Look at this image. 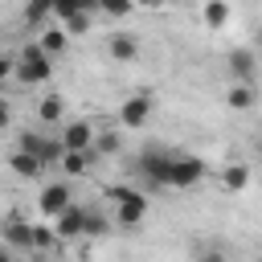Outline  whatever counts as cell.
<instances>
[{
    "label": "cell",
    "mask_w": 262,
    "mask_h": 262,
    "mask_svg": "<svg viewBox=\"0 0 262 262\" xmlns=\"http://www.w3.org/2000/svg\"><path fill=\"white\" fill-rule=\"evenodd\" d=\"M49 74H53V57L41 49V41L20 45L16 66H12V78H16V82H25V86H37V82H49Z\"/></svg>",
    "instance_id": "obj_1"
},
{
    "label": "cell",
    "mask_w": 262,
    "mask_h": 262,
    "mask_svg": "<svg viewBox=\"0 0 262 262\" xmlns=\"http://www.w3.org/2000/svg\"><path fill=\"white\" fill-rule=\"evenodd\" d=\"M172 156H176V151H168V147H160V143H147V147L135 156V172H139V180H143L147 188H168Z\"/></svg>",
    "instance_id": "obj_2"
},
{
    "label": "cell",
    "mask_w": 262,
    "mask_h": 262,
    "mask_svg": "<svg viewBox=\"0 0 262 262\" xmlns=\"http://www.w3.org/2000/svg\"><path fill=\"white\" fill-rule=\"evenodd\" d=\"M16 147H25V151H33L45 168H53V164H61V139H49V135H41V131H20V139H16Z\"/></svg>",
    "instance_id": "obj_3"
},
{
    "label": "cell",
    "mask_w": 262,
    "mask_h": 262,
    "mask_svg": "<svg viewBox=\"0 0 262 262\" xmlns=\"http://www.w3.org/2000/svg\"><path fill=\"white\" fill-rule=\"evenodd\" d=\"M201 180H205V160L201 156H172L168 188H196Z\"/></svg>",
    "instance_id": "obj_4"
},
{
    "label": "cell",
    "mask_w": 262,
    "mask_h": 262,
    "mask_svg": "<svg viewBox=\"0 0 262 262\" xmlns=\"http://www.w3.org/2000/svg\"><path fill=\"white\" fill-rule=\"evenodd\" d=\"M94 123H86V119H66L61 123V147L66 151H94Z\"/></svg>",
    "instance_id": "obj_5"
},
{
    "label": "cell",
    "mask_w": 262,
    "mask_h": 262,
    "mask_svg": "<svg viewBox=\"0 0 262 262\" xmlns=\"http://www.w3.org/2000/svg\"><path fill=\"white\" fill-rule=\"evenodd\" d=\"M225 70H229V82H254L258 74V53L250 45H237L225 53Z\"/></svg>",
    "instance_id": "obj_6"
},
{
    "label": "cell",
    "mask_w": 262,
    "mask_h": 262,
    "mask_svg": "<svg viewBox=\"0 0 262 262\" xmlns=\"http://www.w3.org/2000/svg\"><path fill=\"white\" fill-rule=\"evenodd\" d=\"M74 205V192H70V180H53V184H45L41 188V213L53 221L61 209H70Z\"/></svg>",
    "instance_id": "obj_7"
},
{
    "label": "cell",
    "mask_w": 262,
    "mask_h": 262,
    "mask_svg": "<svg viewBox=\"0 0 262 262\" xmlns=\"http://www.w3.org/2000/svg\"><path fill=\"white\" fill-rule=\"evenodd\" d=\"M143 217H147V196L143 192H131V196H123L115 205V225L119 229H135Z\"/></svg>",
    "instance_id": "obj_8"
},
{
    "label": "cell",
    "mask_w": 262,
    "mask_h": 262,
    "mask_svg": "<svg viewBox=\"0 0 262 262\" xmlns=\"http://www.w3.org/2000/svg\"><path fill=\"white\" fill-rule=\"evenodd\" d=\"M53 229H57V237H61V242L86 237V209H82V205H70V209H61V213L53 217Z\"/></svg>",
    "instance_id": "obj_9"
},
{
    "label": "cell",
    "mask_w": 262,
    "mask_h": 262,
    "mask_svg": "<svg viewBox=\"0 0 262 262\" xmlns=\"http://www.w3.org/2000/svg\"><path fill=\"white\" fill-rule=\"evenodd\" d=\"M147 119H151V98H147V94H131V98L119 106V123L131 127V131H139Z\"/></svg>",
    "instance_id": "obj_10"
},
{
    "label": "cell",
    "mask_w": 262,
    "mask_h": 262,
    "mask_svg": "<svg viewBox=\"0 0 262 262\" xmlns=\"http://www.w3.org/2000/svg\"><path fill=\"white\" fill-rule=\"evenodd\" d=\"M0 233H4L8 250H25V254H33V225H29V221L12 217V221H4V225H0Z\"/></svg>",
    "instance_id": "obj_11"
},
{
    "label": "cell",
    "mask_w": 262,
    "mask_h": 262,
    "mask_svg": "<svg viewBox=\"0 0 262 262\" xmlns=\"http://www.w3.org/2000/svg\"><path fill=\"white\" fill-rule=\"evenodd\" d=\"M8 168H12V176H16V180H37V176L45 172V164H41L33 151H25V147H16V151L8 156Z\"/></svg>",
    "instance_id": "obj_12"
},
{
    "label": "cell",
    "mask_w": 262,
    "mask_h": 262,
    "mask_svg": "<svg viewBox=\"0 0 262 262\" xmlns=\"http://www.w3.org/2000/svg\"><path fill=\"white\" fill-rule=\"evenodd\" d=\"M37 123L61 127V123H66V98H61V94H45V98L37 102Z\"/></svg>",
    "instance_id": "obj_13"
},
{
    "label": "cell",
    "mask_w": 262,
    "mask_h": 262,
    "mask_svg": "<svg viewBox=\"0 0 262 262\" xmlns=\"http://www.w3.org/2000/svg\"><path fill=\"white\" fill-rule=\"evenodd\" d=\"M201 20H205V29H225L229 20H233V8H229V0H205L201 4Z\"/></svg>",
    "instance_id": "obj_14"
},
{
    "label": "cell",
    "mask_w": 262,
    "mask_h": 262,
    "mask_svg": "<svg viewBox=\"0 0 262 262\" xmlns=\"http://www.w3.org/2000/svg\"><path fill=\"white\" fill-rule=\"evenodd\" d=\"M90 164H94V151H61V176L66 180H78V176H86L90 172Z\"/></svg>",
    "instance_id": "obj_15"
},
{
    "label": "cell",
    "mask_w": 262,
    "mask_h": 262,
    "mask_svg": "<svg viewBox=\"0 0 262 262\" xmlns=\"http://www.w3.org/2000/svg\"><path fill=\"white\" fill-rule=\"evenodd\" d=\"M37 41H41V49H45L49 57H61L66 45H70V33H66V25H45Z\"/></svg>",
    "instance_id": "obj_16"
},
{
    "label": "cell",
    "mask_w": 262,
    "mask_h": 262,
    "mask_svg": "<svg viewBox=\"0 0 262 262\" xmlns=\"http://www.w3.org/2000/svg\"><path fill=\"white\" fill-rule=\"evenodd\" d=\"M225 102H229V111H250V106L258 102V90H254V82H229V90H225Z\"/></svg>",
    "instance_id": "obj_17"
},
{
    "label": "cell",
    "mask_w": 262,
    "mask_h": 262,
    "mask_svg": "<svg viewBox=\"0 0 262 262\" xmlns=\"http://www.w3.org/2000/svg\"><path fill=\"white\" fill-rule=\"evenodd\" d=\"M106 49H111L115 61H135V57H139V41H135L131 33H111V45H106Z\"/></svg>",
    "instance_id": "obj_18"
},
{
    "label": "cell",
    "mask_w": 262,
    "mask_h": 262,
    "mask_svg": "<svg viewBox=\"0 0 262 262\" xmlns=\"http://www.w3.org/2000/svg\"><path fill=\"white\" fill-rule=\"evenodd\" d=\"M221 184H225L229 192H242V188L250 184V168H246V164H225V172H221Z\"/></svg>",
    "instance_id": "obj_19"
},
{
    "label": "cell",
    "mask_w": 262,
    "mask_h": 262,
    "mask_svg": "<svg viewBox=\"0 0 262 262\" xmlns=\"http://www.w3.org/2000/svg\"><path fill=\"white\" fill-rule=\"evenodd\" d=\"M57 242H61V237H57L53 221H49V225H33V250H37V254H49Z\"/></svg>",
    "instance_id": "obj_20"
},
{
    "label": "cell",
    "mask_w": 262,
    "mask_h": 262,
    "mask_svg": "<svg viewBox=\"0 0 262 262\" xmlns=\"http://www.w3.org/2000/svg\"><path fill=\"white\" fill-rule=\"evenodd\" d=\"M53 4L57 0H29L25 4V20L29 25H45V16H53Z\"/></svg>",
    "instance_id": "obj_21"
},
{
    "label": "cell",
    "mask_w": 262,
    "mask_h": 262,
    "mask_svg": "<svg viewBox=\"0 0 262 262\" xmlns=\"http://www.w3.org/2000/svg\"><path fill=\"white\" fill-rule=\"evenodd\" d=\"M119 147H123L119 131H98V135H94V156H115Z\"/></svg>",
    "instance_id": "obj_22"
},
{
    "label": "cell",
    "mask_w": 262,
    "mask_h": 262,
    "mask_svg": "<svg viewBox=\"0 0 262 262\" xmlns=\"http://www.w3.org/2000/svg\"><path fill=\"white\" fill-rule=\"evenodd\" d=\"M61 25H66V33H70V37H86V33H90V25H94V12H78V16L61 20Z\"/></svg>",
    "instance_id": "obj_23"
},
{
    "label": "cell",
    "mask_w": 262,
    "mask_h": 262,
    "mask_svg": "<svg viewBox=\"0 0 262 262\" xmlns=\"http://www.w3.org/2000/svg\"><path fill=\"white\" fill-rule=\"evenodd\" d=\"M102 233H111V221L98 209H86V237H102Z\"/></svg>",
    "instance_id": "obj_24"
},
{
    "label": "cell",
    "mask_w": 262,
    "mask_h": 262,
    "mask_svg": "<svg viewBox=\"0 0 262 262\" xmlns=\"http://www.w3.org/2000/svg\"><path fill=\"white\" fill-rule=\"evenodd\" d=\"M131 8H135V0H98V12H106V16H131Z\"/></svg>",
    "instance_id": "obj_25"
},
{
    "label": "cell",
    "mask_w": 262,
    "mask_h": 262,
    "mask_svg": "<svg viewBox=\"0 0 262 262\" xmlns=\"http://www.w3.org/2000/svg\"><path fill=\"white\" fill-rule=\"evenodd\" d=\"M131 192H135V188H127V184H111V188H106V201H111V205H119V201H123V196H131Z\"/></svg>",
    "instance_id": "obj_26"
},
{
    "label": "cell",
    "mask_w": 262,
    "mask_h": 262,
    "mask_svg": "<svg viewBox=\"0 0 262 262\" xmlns=\"http://www.w3.org/2000/svg\"><path fill=\"white\" fill-rule=\"evenodd\" d=\"M8 127H12V102L0 98V131H8Z\"/></svg>",
    "instance_id": "obj_27"
},
{
    "label": "cell",
    "mask_w": 262,
    "mask_h": 262,
    "mask_svg": "<svg viewBox=\"0 0 262 262\" xmlns=\"http://www.w3.org/2000/svg\"><path fill=\"white\" fill-rule=\"evenodd\" d=\"M12 66H16V57L0 53V82H4V78H12Z\"/></svg>",
    "instance_id": "obj_28"
},
{
    "label": "cell",
    "mask_w": 262,
    "mask_h": 262,
    "mask_svg": "<svg viewBox=\"0 0 262 262\" xmlns=\"http://www.w3.org/2000/svg\"><path fill=\"white\" fill-rule=\"evenodd\" d=\"M196 262H225V254H221V250H209V254H201Z\"/></svg>",
    "instance_id": "obj_29"
},
{
    "label": "cell",
    "mask_w": 262,
    "mask_h": 262,
    "mask_svg": "<svg viewBox=\"0 0 262 262\" xmlns=\"http://www.w3.org/2000/svg\"><path fill=\"white\" fill-rule=\"evenodd\" d=\"M29 262H49V258H45V254H37V250H33V254H29Z\"/></svg>",
    "instance_id": "obj_30"
},
{
    "label": "cell",
    "mask_w": 262,
    "mask_h": 262,
    "mask_svg": "<svg viewBox=\"0 0 262 262\" xmlns=\"http://www.w3.org/2000/svg\"><path fill=\"white\" fill-rule=\"evenodd\" d=\"M0 262H12V250H0Z\"/></svg>",
    "instance_id": "obj_31"
},
{
    "label": "cell",
    "mask_w": 262,
    "mask_h": 262,
    "mask_svg": "<svg viewBox=\"0 0 262 262\" xmlns=\"http://www.w3.org/2000/svg\"><path fill=\"white\" fill-rule=\"evenodd\" d=\"M156 4H176V0H156Z\"/></svg>",
    "instance_id": "obj_32"
},
{
    "label": "cell",
    "mask_w": 262,
    "mask_h": 262,
    "mask_svg": "<svg viewBox=\"0 0 262 262\" xmlns=\"http://www.w3.org/2000/svg\"><path fill=\"white\" fill-rule=\"evenodd\" d=\"M258 160H262V143H258Z\"/></svg>",
    "instance_id": "obj_33"
}]
</instances>
